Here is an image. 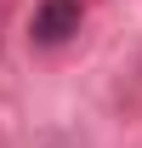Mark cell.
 I'll list each match as a JSON object with an SVG mask.
<instances>
[{"instance_id": "1", "label": "cell", "mask_w": 142, "mask_h": 148, "mask_svg": "<svg viewBox=\"0 0 142 148\" xmlns=\"http://www.w3.org/2000/svg\"><path fill=\"white\" fill-rule=\"evenodd\" d=\"M80 29V0H40L34 12V40L40 46H63Z\"/></svg>"}]
</instances>
